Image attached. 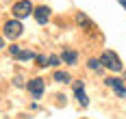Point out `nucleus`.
I'll list each match as a JSON object with an SVG mask.
<instances>
[{
  "mask_svg": "<svg viewBox=\"0 0 126 119\" xmlns=\"http://www.w3.org/2000/svg\"><path fill=\"white\" fill-rule=\"evenodd\" d=\"M124 78H126V74H124Z\"/></svg>",
  "mask_w": 126,
  "mask_h": 119,
  "instance_id": "19",
  "label": "nucleus"
},
{
  "mask_svg": "<svg viewBox=\"0 0 126 119\" xmlns=\"http://www.w3.org/2000/svg\"><path fill=\"white\" fill-rule=\"evenodd\" d=\"M61 61L65 63V65H76L78 63V52L76 50H70V48H65L61 54Z\"/></svg>",
  "mask_w": 126,
  "mask_h": 119,
  "instance_id": "9",
  "label": "nucleus"
},
{
  "mask_svg": "<svg viewBox=\"0 0 126 119\" xmlns=\"http://www.w3.org/2000/svg\"><path fill=\"white\" fill-rule=\"evenodd\" d=\"M76 22H78V24H83V26H91V20H89L83 11H78V13H76Z\"/></svg>",
  "mask_w": 126,
  "mask_h": 119,
  "instance_id": "12",
  "label": "nucleus"
},
{
  "mask_svg": "<svg viewBox=\"0 0 126 119\" xmlns=\"http://www.w3.org/2000/svg\"><path fill=\"white\" fill-rule=\"evenodd\" d=\"M33 11H35V4L31 0H17V2H13V7H11V13H13L15 20H24L28 15H33Z\"/></svg>",
  "mask_w": 126,
  "mask_h": 119,
  "instance_id": "3",
  "label": "nucleus"
},
{
  "mask_svg": "<svg viewBox=\"0 0 126 119\" xmlns=\"http://www.w3.org/2000/svg\"><path fill=\"white\" fill-rule=\"evenodd\" d=\"M104 84H107L109 89H113L117 97H126V84H124V80H122V78H117V76H109V78L104 80Z\"/></svg>",
  "mask_w": 126,
  "mask_h": 119,
  "instance_id": "6",
  "label": "nucleus"
},
{
  "mask_svg": "<svg viewBox=\"0 0 126 119\" xmlns=\"http://www.w3.org/2000/svg\"><path fill=\"white\" fill-rule=\"evenodd\" d=\"M57 65H61V56L50 54V56H48V61H46V67H57Z\"/></svg>",
  "mask_w": 126,
  "mask_h": 119,
  "instance_id": "13",
  "label": "nucleus"
},
{
  "mask_svg": "<svg viewBox=\"0 0 126 119\" xmlns=\"http://www.w3.org/2000/svg\"><path fill=\"white\" fill-rule=\"evenodd\" d=\"M80 119H87V117H80Z\"/></svg>",
  "mask_w": 126,
  "mask_h": 119,
  "instance_id": "18",
  "label": "nucleus"
},
{
  "mask_svg": "<svg viewBox=\"0 0 126 119\" xmlns=\"http://www.w3.org/2000/svg\"><path fill=\"white\" fill-rule=\"evenodd\" d=\"M22 33H24V26H22V22L20 20H9V22H4V26H2V37L9 41H15L22 37Z\"/></svg>",
  "mask_w": 126,
  "mask_h": 119,
  "instance_id": "1",
  "label": "nucleus"
},
{
  "mask_svg": "<svg viewBox=\"0 0 126 119\" xmlns=\"http://www.w3.org/2000/svg\"><path fill=\"white\" fill-rule=\"evenodd\" d=\"M2 48H4V39L0 37V50H2Z\"/></svg>",
  "mask_w": 126,
  "mask_h": 119,
  "instance_id": "16",
  "label": "nucleus"
},
{
  "mask_svg": "<svg viewBox=\"0 0 126 119\" xmlns=\"http://www.w3.org/2000/svg\"><path fill=\"white\" fill-rule=\"evenodd\" d=\"M46 61H48V59H46L44 54H37V56H35V63H37L39 67H46Z\"/></svg>",
  "mask_w": 126,
  "mask_h": 119,
  "instance_id": "14",
  "label": "nucleus"
},
{
  "mask_svg": "<svg viewBox=\"0 0 126 119\" xmlns=\"http://www.w3.org/2000/svg\"><path fill=\"white\" fill-rule=\"evenodd\" d=\"M52 78H54V82H72V76L67 74V71H61V69H57L54 74H52Z\"/></svg>",
  "mask_w": 126,
  "mask_h": 119,
  "instance_id": "10",
  "label": "nucleus"
},
{
  "mask_svg": "<svg viewBox=\"0 0 126 119\" xmlns=\"http://www.w3.org/2000/svg\"><path fill=\"white\" fill-rule=\"evenodd\" d=\"M100 63L102 67H107V69H111V71H122L124 65H122V59L113 52V50H104L100 56Z\"/></svg>",
  "mask_w": 126,
  "mask_h": 119,
  "instance_id": "2",
  "label": "nucleus"
},
{
  "mask_svg": "<svg viewBox=\"0 0 126 119\" xmlns=\"http://www.w3.org/2000/svg\"><path fill=\"white\" fill-rule=\"evenodd\" d=\"M9 52H11V56L15 61H35V56H37L33 50H24V48H20V46H15V43H11Z\"/></svg>",
  "mask_w": 126,
  "mask_h": 119,
  "instance_id": "5",
  "label": "nucleus"
},
{
  "mask_svg": "<svg viewBox=\"0 0 126 119\" xmlns=\"http://www.w3.org/2000/svg\"><path fill=\"white\" fill-rule=\"evenodd\" d=\"M74 95H76L78 104L83 106V108L89 106V97H87V93H85V82H83V80H76L74 82Z\"/></svg>",
  "mask_w": 126,
  "mask_h": 119,
  "instance_id": "7",
  "label": "nucleus"
},
{
  "mask_svg": "<svg viewBox=\"0 0 126 119\" xmlns=\"http://www.w3.org/2000/svg\"><path fill=\"white\" fill-rule=\"evenodd\" d=\"M26 89H28V93H31L33 100H41V95L46 91V80L44 78H31L26 82Z\"/></svg>",
  "mask_w": 126,
  "mask_h": 119,
  "instance_id": "4",
  "label": "nucleus"
},
{
  "mask_svg": "<svg viewBox=\"0 0 126 119\" xmlns=\"http://www.w3.org/2000/svg\"><path fill=\"white\" fill-rule=\"evenodd\" d=\"M13 84H15V87H24V80H22V76H15V78H13Z\"/></svg>",
  "mask_w": 126,
  "mask_h": 119,
  "instance_id": "15",
  "label": "nucleus"
},
{
  "mask_svg": "<svg viewBox=\"0 0 126 119\" xmlns=\"http://www.w3.org/2000/svg\"><path fill=\"white\" fill-rule=\"evenodd\" d=\"M33 17H35V22H37L39 26L48 24V20H50V7H46V4H41V7H35V11H33Z\"/></svg>",
  "mask_w": 126,
  "mask_h": 119,
  "instance_id": "8",
  "label": "nucleus"
},
{
  "mask_svg": "<svg viewBox=\"0 0 126 119\" xmlns=\"http://www.w3.org/2000/svg\"><path fill=\"white\" fill-rule=\"evenodd\" d=\"M87 67L91 69V71H98V74L104 69V67H102V63H100V59H89V61H87Z\"/></svg>",
  "mask_w": 126,
  "mask_h": 119,
  "instance_id": "11",
  "label": "nucleus"
},
{
  "mask_svg": "<svg viewBox=\"0 0 126 119\" xmlns=\"http://www.w3.org/2000/svg\"><path fill=\"white\" fill-rule=\"evenodd\" d=\"M117 2H120V4H122V7L126 9V0H117Z\"/></svg>",
  "mask_w": 126,
  "mask_h": 119,
  "instance_id": "17",
  "label": "nucleus"
}]
</instances>
